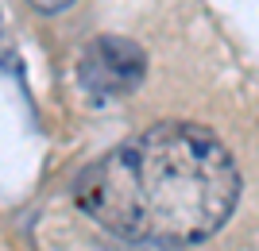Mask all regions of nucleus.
Here are the masks:
<instances>
[{
  "mask_svg": "<svg viewBox=\"0 0 259 251\" xmlns=\"http://www.w3.org/2000/svg\"><path fill=\"white\" fill-rule=\"evenodd\" d=\"M240 197L236 159L209 128L162 120L89 163L74 201L120 240L201 243L225 228Z\"/></svg>",
  "mask_w": 259,
  "mask_h": 251,
  "instance_id": "nucleus-1",
  "label": "nucleus"
},
{
  "mask_svg": "<svg viewBox=\"0 0 259 251\" xmlns=\"http://www.w3.org/2000/svg\"><path fill=\"white\" fill-rule=\"evenodd\" d=\"M143 74H147V55L124 35H97L81 51V62H77L81 85L97 101L128 97L143 81Z\"/></svg>",
  "mask_w": 259,
  "mask_h": 251,
  "instance_id": "nucleus-2",
  "label": "nucleus"
},
{
  "mask_svg": "<svg viewBox=\"0 0 259 251\" xmlns=\"http://www.w3.org/2000/svg\"><path fill=\"white\" fill-rule=\"evenodd\" d=\"M27 4H31L39 16H58V12H66L74 0H27Z\"/></svg>",
  "mask_w": 259,
  "mask_h": 251,
  "instance_id": "nucleus-3",
  "label": "nucleus"
}]
</instances>
